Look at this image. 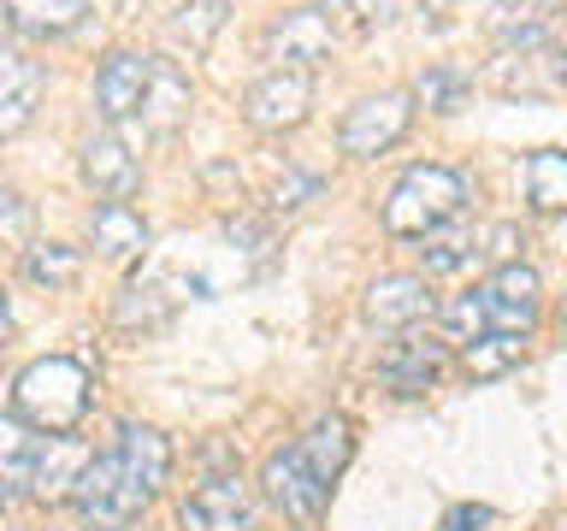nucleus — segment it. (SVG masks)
<instances>
[{
	"instance_id": "nucleus-38",
	"label": "nucleus",
	"mask_w": 567,
	"mask_h": 531,
	"mask_svg": "<svg viewBox=\"0 0 567 531\" xmlns=\"http://www.w3.org/2000/svg\"><path fill=\"white\" fill-rule=\"evenodd\" d=\"M561 88H567V60H561Z\"/></svg>"
},
{
	"instance_id": "nucleus-16",
	"label": "nucleus",
	"mask_w": 567,
	"mask_h": 531,
	"mask_svg": "<svg viewBox=\"0 0 567 531\" xmlns=\"http://www.w3.org/2000/svg\"><path fill=\"white\" fill-rule=\"evenodd\" d=\"M89 242H95L101 260H136L148 248V219L131 201H101L89 212Z\"/></svg>"
},
{
	"instance_id": "nucleus-27",
	"label": "nucleus",
	"mask_w": 567,
	"mask_h": 531,
	"mask_svg": "<svg viewBox=\"0 0 567 531\" xmlns=\"http://www.w3.org/2000/svg\"><path fill=\"white\" fill-rule=\"evenodd\" d=\"M172 319V308L159 301V290H124L118 295V325H142V331H159Z\"/></svg>"
},
{
	"instance_id": "nucleus-18",
	"label": "nucleus",
	"mask_w": 567,
	"mask_h": 531,
	"mask_svg": "<svg viewBox=\"0 0 567 531\" xmlns=\"http://www.w3.org/2000/svg\"><path fill=\"white\" fill-rule=\"evenodd\" d=\"M296 449H301V460L326 478V485H337V472L349 467V455H354V425L343 419V414H326V419H313L308 431L296 437Z\"/></svg>"
},
{
	"instance_id": "nucleus-12",
	"label": "nucleus",
	"mask_w": 567,
	"mask_h": 531,
	"mask_svg": "<svg viewBox=\"0 0 567 531\" xmlns=\"http://www.w3.org/2000/svg\"><path fill=\"white\" fill-rule=\"evenodd\" d=\"M443 366H450V343H432V336H396L384 354H379V378L396 389V396H420V389H432L443 378Z\"/></svg>"
},
{
	"instance_id": "nucleus-25",
	"label": "nucleus",
	"mask_w": 567,
	"mask_h": 531,
	"mask_svg": "<svg viewBox=\"0 0 567 531\" xmlns=\"http://www.w3.org/2000/svg\"><path fill=\"white\" fill-rule=\"evenodd\" d=\"M225 12H230L225 0H184V7L172 12V24H166V30H172V42H184L189 53H202L213 35L225 30Z\"/></svg>"
},
{
	"instance_id": "nucleus-6",
	"label": "nucleus",
	"mask_w": 567,
	"mask_h": 531,
	"mask_svg": "<svg viewBox=\"0 0 567 531\" xmlns=\"http://www.w3.org/2000/svg\"><path fill=\"white\" fill-rule=\"evenodd\" d=\"M313 113V77L308 71H266L260 83H248L243 118L255 131H296Z\"/></svg>"
},
{
	"instance_id": "nucleus-34",
	"label": "nucleus",
	"mask_w": 567,
	"mask_h": 531,
	"mask_svg": "<svg viewBox=\"0 0 567 531\" xmlns=\"http://www.w3.org/2000/svg\"><path fill=\"white\" fill-rule=\"evenodd\" d=\"M520 248H526V237H520L514 225H496V230H491V260H496V266H514V254H520Z\"/></svg>"
},
{
	"instance_id": "nucleus-15",
	"label": "nucleus",
	"mask_w": 567,
	"mask_h": 531,
	"mask_svg": "<svg viewBox=\"0 0 567 531\" xmlns=\"http://www.w3.org/2000/svg\"><path fill=\"white\" fill-rule=\"evenodd\" d=\"M89 455L71 431H53L42 437V449H35V472H30V496H42V502H65L71 490H78V478L89 467Z\"/></svg>"
},
{
	"instance_id": "nucleus-20",
	"label": "nucleus",
	"mask_w": 567,
	"mask_h": 531,
	"mask_svg": "<svg viewBox=\"0 0 567 531\" xmlns=\"http://www.w3.org/2000/svg\"><path fill=\"white\" fill-rule=\"evenodd\" d=\"M113 455H118L148 490H159V485H166V472H172V442H166V431H154V425H118Z\"/></svg>"
},
{
	"instance_id": "nucleus-13",
	"label": "nucleus",
	"mask_w": 567,
	"mask_h": 531,
	"mask_svg": "<svg viewBox=\"0 0 567 531\" xmlns=\"http://www.w3.org/2000/svg\"><path fill=\"white\" fill-rule=\"evenodd\" d=\"M83 184L95 195H106V201H131L142 189V166H136V154L124 148L118 131H95L83 142Z\"/></svg>"
},
{
	"instance_id": "nucleus-3",
	"label": "nucleus",
	"mask_w": 567,
	"mask_h": 531,
	"mask_svg": "<svg viewBox=\"0 0 567 531\" xmlns=\"http://www.w3.org/2000/svg\"><path fill=\"white\" fill-rule=\"evenodd\" d=\"M148 502H154V490L142 485V478L124 467L113 449L89 460L83 478H78V490H71V508H78V520L89 531H131Z\"/></svg>"
},
{
	"instance_id": "nucleus-32",
	"label": "nucleus",
	"mask_w": 567,
	"mask_h": 531,
	"mask_svg": "<svg viewBox=\"0 0 567 531\" xmlns=\"http://www.w3.org/2000/svg\"><path fill=\"white\" fill-rule=\"evenodd\" d=\"M30 230V201L12 184H0V237H24Z\"/></svg>"
},
{
	"instance_id": "nucleus-29",
	"label": "nucleus",
	"mask_w": 567,
	"mask_h": 531,
	"mask_svg": "<svg viewBox=\"0 0 567 531\" xmlns=\"http://www.w3.org/2000/svg\"><path fill=\"white\" fill-rule=\"evenodd\" d=\"M319 12H337L343 24H354V30H379V24H390L396 18V0H326Z\"/></svg>"
},
{
	"instance_id": "nucleus-30",
	"label": "nucleus",
	"mask_w": 567,
	"mask_h": 531,
	"mask_svg": "<svg viewBox=\"0 0 567 531\" xmlns=\"http://www.w3.org/2000/svg\"><path fill=\"white\" fill-rule=\"evenodd\" d=\"M461 88H467V77H461V71L432 65V71L420 77V101L437 106V113H455V106H461Z\"/></svg>"
},
{
	"instance_id": "nucleus-28",
	"label": "nucleus",
	"mask_w": 567,
	"mask_h": 531,
	"mask_svg": "<svg viewBox=\"0 0 567 531\" xmlns=\"http://www.w3.org/2000/svg\"><path fill=\"white\" fill-rule=\"evenodd\" d=\"M443 331L455 336V343H473V336H485L491 331V319H485V295H461L443 308Z\"/></svg>"
},
{
	"instance_id": "nucleus-31",
	"label": "nucleus",
	"mask_w": 567,
	"mask_h": 531,
	"mask_svg": "<svg viewBox=\"0 0 567 531\" xmlns=\"http://www.w3.org/2000/svg\"><path fill=\"white\" fill-rule=\"evenodd\" d=\"M313 195H319V177H308V171H290V177H278L272 207H278V212H296L301 201H313Z\"/></svg>"
},
{
	"instance_id": "nucleus-24",
	"label": "nucleus",
	"mask_w": 567,
	"mask_h": 531,
	"mask_svg": "<svg viewBox=\"0 0 567 531\" xmlns=\"http://www.w3.org/2000/svg\"><path fill=\"white\" fill-rule=\"evenodd\" d=\"M78 272H83L78 248H65V242H30L24 248V278L42 283V290H71Z\"/></svg>"
},
{
	"instance_id": "nucleus-1",
	"label": "nucleus",
	"mask_w": 567,
	"mask_h": 531,
	"mask_svg": "<svg viewBox=\"0 0 567 531\" xmlns=\"http://www.w3.org/2000/svg\"><path fill=\"white\" fill-rule=\"evenodd\" d=\"M89 378L83 361H71V354H48V361H30L24 372L12 378V414L30 425V431H71L83 414H89Z\"/></svg>"
},
{
	"instance_id": "nucleus-4",
	"label": "nucleus",
	"mask_w": 567,
	"mask_h": 531,
	"mask_svg": "<svg viewBox=\"0 0 567 531\" xmlns=\"http://www.w3.org/2000/svg\"><path fill=\"white\" fill-rule=\"evenodd\" d=\"M408 124H414V95H408V88H384V95H367L343 113V124H337V148L354 154V159H372V154L396 148V142L408 136Z\"/></svg>"
},
{
	"instance_id": "nucleus-22",
	"label": "nucleus",
	"mask_w": 567,
	"mask_h": 531,
	"mask_svg": "<svg viewBox=\"0 0 567 531\" xmlns=\"http://www.w3.org/2000/svg\"><path fill=\"white\" fill-rule=\"evenodd\" d=\"M526 201L532 212H567V154L538 148L526 159Z\"/></svg>"
},
{
	"instance_id": "nucleus-8",
	"label": "nucleus",
	"mask_w": 567,
	"mask_h": 531,
	"mask_svg": "<svg viewBox=\"0 0 567 531\" xmlns=\"http://www.w3.org/2000/svg\"><path fill=\"white\" fill-rule=\"evenodd\" d=\"M184 525L189 531H255V490L237 472H219L184 496Z\"/></svg>"
},
{
	"instance_id": "nucleus-10",
	"label": "nucleus",
	"mask_w": 567,
	"mask_h": 531,
	"mask_svg": "<svg viewBox=\"0 0 567 531\" xmlns=\"http://www.w3.org/2000/svg\"><path fill=\"white\" fill-rule=\"evenodd\" d=\"M485 319H491V331H508V336H526L532 325H538V272L532 266H496L485 290Z\"/></svg>"
},
{
	"instance_id": "nucleus-11",
	"label": "nucleus",
	"mask_w": 567,
	"mask_h": 531,
	"mask_svg": "<svg viewBox=\"0 0 567 531\" xmlns=\"http://www.w3.org/2000/svg\"><path fill=\"white\" fill-rule=\"evenodd\" d=\"M148 71H154V60H148V53H131V48H118V53H106V60H101V71H95V106H101L106 124H124V118L142 113Z\"/></svg>"
},
{
	"instance_id": "nucleus-7",
	"label": "nucleus",
	"mask_w": 567,
	"mask_h": 531,
	"mask_svg": "<svg viewBox=\"0 0 567 531\" xmlns=\"http://www.w3.org/2000/svg\"><path fill=\"white\" fill-rule=\"evenodd\" d=\"M266 60H278V71H313L331 60V18L319 7H296L266 24Z\"/></svg>"
},
{
	"instance_id": "nucleus-26",
	"label": "nucleus",
	"mask_w": 567,
	"mask_h": 531,
	"mask_svg": "<svg viewBox=\"0 0 567 531\" xmlns=\"http://www.w3.org/2000/svg\"><path fill=\"white\" fill-rule=\"evenodd\" d=\"M420 260L425 272H461V266L473 260V237H461V230H432V237H420Z\"/></svg>"
},
{
	"instance_id": "nucleus-33",
	"label": "nucleus",
	"mask_w": 567,
	"mask_h": 531,
	"mask_svg": "<svg viewBox=\"0 0 567 531\" xmlns=\"http://www.w3.org/2000/svg\"><path fill=\"white\" fill-rule=\"evenodd\" d=\"M491 520H496V513H491L485 502H461V508L443 513V531H485Z\"/></svg>"
},
{
	"instance_id": "nucleus-17",
	"label": "nucleus",
	"mask_w": 567,
	"mask_h": 531,
	"mask_svg": "<svg viewBox=\"0 0 567 531\" xmlns=\"http://www.w3.org/2000/svg\"><path fill=\"white\" fill-rule=\"evenodd\" d=\"M189 77L177 71L172 60H154V71H148V95H142V124H148L154 136H172L177 124H189Z\"/></svg>"
},
{
	"instance_id": "nucleus-2",
	"label": "nucleus",
	"mask_w": 567,
	"mask_h": 531,
	"mask_svg": "<svg viewBox=\"0 0 567 531\" xmlns=\"http://www.w3.org/2000/svg\"><path fill=\"white\" fill-rule=\"evenodd\" d=\"M467 207V177L455 166H408L396 189L384 195V230L390 237H432L455 225Z\"/></svg>"
},
{
	"instance_id": "nucleus-9",
	"label": "nucleus",
	"mask_w": 567,
	"mask_h": 531,
	"mask_svg": "<svg viewBox=\"0 0 567 531\" xmlns=\"http://www.w3.org/2000/svg\"><path fill=\"white\" fill-rule=\"evenodd\" d=\"M361 313H367V325H379V331H414L437 313V295L420 272H390L367 290Z\"/></svg>"
},
{
	"instance_id": "nucleus-23",
	"label": "nucleus",
	"mask_w": 567,
	"mask_h": 531,
	"mask_svg": "<svg viewBox=\"0 0 567 531\" xmlns=\"http://www.w3.org/2000/svg\"><path fill=\"white\" fill-rule=\"evenodd\" d=\"M520 354H526V336L485 331V336H473V343L461 348V366H467V378H508V372L520 366Z\"/></svg>"
},
{
	"instance_id": "nucleus-5",
	"label": "nucleus",
	"mask_w": 567,
	"mask_h": 531,
	"mask_svg": "<svg viewBox=\"0 0 567 531\" xmlns=\"http://www.w3.org/2000/svg\"><path fill=\"white\" fill-rule=\"evenodd\" d=\"M260 485H266V496H272V508L284 513V520H296V525H319V520H326L331 485L308 467V460H301L296 442H290V449H272V455H266Z\"/></svg>"
},
{
	"instance_id": "nucleus-37",
	"label": "nucleus",
	"mask_w": 567,
	"mask_h": 531,
	"mask_svg": "<svg viewBox=\"0 0 567 531\" xmlns=\"http://www.w3.org/2000/svg\"><path fill=\"white\" fill-rule=\"evenodd\" d=\"M556 319H561V331H567V295H561V308H556Z\"/></svg>"
},
{
	"instance_id": "nucleus-19",
	"label": "nucleus",
	"mask_w": 567,
	"mask_h": 531,
	"mask_svg": "<svg viewBox=\"0 0 567 531\" xmlns=\"http://www.w3.org/2000/svg\"><path fill=\"white\" fill-rule=\"evenodd\" d=\"M35 449H42V437H30V425L18 414H0V508L30 490Z\"/></svg>"
},
{
	"instance_id": "nucleus-35",
	"label": "nucleus",
	"mask_w": 567,
	"mask_h": 531,
	"mask_svg": "<svg viewBox=\"0 0 567 531\" xmlns=\"http://www.w3.org/2000/svg\"><path fill=\"white\" fill-rule=\"evenodd\" d=\"M12 336V301H7V290H0V343Z\"/></svg>"
},
{
	"instance_id": "nucleus-36",
	"label": "nucleus",
	"mask_w": 567,
	"mask_h": 531,
	"mask_svg": "<svg viewBox=\"0 0 567 531\" xmlns=\"http://www.w3.org/2000/svg\"><path fill=\"white\" fill-rule=\"evenodd\" d=\"M538 7H549V12H567V0H538Z\"/></svg>"
},
{
	"instance_id": "nucleus-14",
	"label": "nucleus",
	"mask_w": 567,
	"mask_h": 531,
	"mask_svg": "<svg viewBox=\"0 0 567 531\" xmlns=\"http://www.w3.org/2000/svg\"><path fill=\"white\" fill-rule=\"evenodd\" d=\"M35 101H42V65H35L24 48L0 42V136L24 131L35 118Z\"/></svg>"
},
{
	"instance_id": "nucleus-21",
	"label": "nucleus",
	"mask_w": 567,
	"mask_h": 531,
	"mask_svg": "<svg viewBox=\"0 0 567 531\" xmlns=\"http://www.w3.org/2000/svg\"><path fill=\"white\" fill-rule=\"evenodd\" d=\"M0 12L18 35H65L83 24L89 0H0Z\"/></svg>"
}]
</instances>
